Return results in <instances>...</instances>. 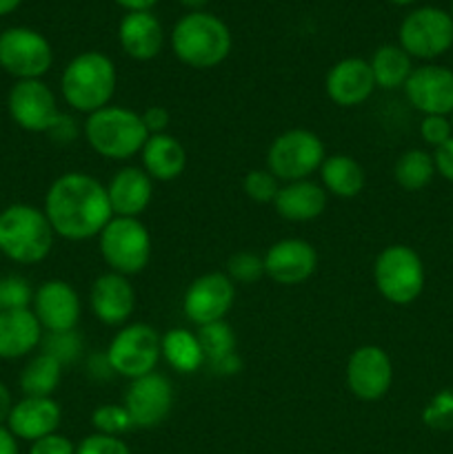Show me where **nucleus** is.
Listing matches in <instances>:
<instances>
[{"instance_id":"1","label":"nucleus","mask_w":453,"mask_h":454,"mask_svg":"<svg viewBox=\"0 0 453 454\" xmlns=\"http://www.w3.org/2000/svg\"><path fill=\"white\" fill-rule=\"evenodd\" d=\"M43 211L53 233L69 242L98 238L114 217L107 184L80 171L62 173L49 184Z\"/></svg>"},{"instance_id":"2","label":"nucleus","mask_w":453,"mask_h":454,"mask_svg":"<svg viewBox=\"0 0 453 454\" xmlns=\"http://www.w3.org/2000/svg\"><path fill=\"white\" fill-rule=\"evenodd\" d=\"M231 29L209 12H187L171 29L173 56L191 69H213L229 58Z\"/></svg>"},{"instance_id":"3","label":"nucleus","mask_w":453,"mask_h":454,"mask_svg":"<svg viewBox=\"0 0 453 454\" xmlns=\"http://www.w3.org/2000/svg\"><path fill=\"white\" fill-rule=\"evenodd\" d=\"M118 87V69L102 51H83L71 58L60 75L62 100L78 114H96L111 105Z\"/></svg>"},{"instance_id":"4","label":"nucleus","mask_w":453,"mask_h":454,"mask_svg":"<svg viewBox=\"0 0 453 454\" xmlns=\"http://www.w3.org/2000/svg\"><path fill=\"white\" fill-rule=\"evenodd\" d=\"M53 233L43 208L9 204L0 211V253L16 264H40L53 248Z\"/></svg>"},{"instance_id":"5","label":"nucleus","mask_w":453,"mask_h":454,"mask_svg":"<svg viewBox=\"0 0 453 454\" xmlns=\"http://www.w3.org/2000/svg\"><path fill=\"white\" fill-rule=\"evenodd\" d=\"M84 137L87 145L100 158L107 160H131L145 146L147 133L142 124V115L129 106L107 105L96 114L87 115L84 122Z\"/></svg>"},{"instance_id":"6","label":"nucleus","mask_w":453,"mask_h":454,"mask_svg":"<svg viewBox=\"0 0 453 454\" xmlns=\"http://www.w3.org/2000/svg\"><path fill=\"white\" fill-rule=\"evenodd\" d=\"M373 282L389 304L409 306L425 291V262L407 244H391L373 262Z\"/></svg>"},{"instance_id":"7","label":"nucleus","mask_w":453,"mask_h":454,"mask_svg":"<svg viewBox=\"0 0 453 454\" xmlns=\"http://www.w3.org/2000/svg\"><path fill=\"white\" fill-rule=\"evenodd\" d=\"M98 248L114 273L131 278L142 273L151 260V235L140 217H111L98 235Z\"/></svg>"},{"instance_id":"8","label":"nucleus","mask_w":453,"mask_h":454,"mask_svg":"<svg viewBox=\"0 0 453 454\" xmlns=\"http://www.w3.org/2000/svg\"><path fill=\"white\" fill-rule=\"evenodd\" d=\"M327 151L318 133L309 129H289L274 137L266 151V168L282 184L298 180H311L320 171Z\"/></svg>"},{"instance_id":"9","label":"nucleus","mask_w":453,"mask_h":454,"mask_svg":"<svg viewBox=\"0 0 453 454\" xmlns=\"http://www.w3.org/2000/svg\"><path fill=\"white\" fill-rule=\"evenodd\" d=\"M398 44L416 60H435L453 47V16L440 7H416L398 27Z\"/></svg>"},{"instance_id":"10","label":"nucleus","mask_w":453,"mask_h":454,"mask_svg":"<svg viewBox=\"0 0 453 454\" xmlns=\"http://www.w3.org/2000/svg\"><path fill=\"white\" fill-rule=\"evenodd\" d=\"M158 331L149 324H124L107 348V362L111 371L129 381L155 372L163 350H160Z\"/></svg>"},{"instance_id":"11","label":"nucleus","mask_w":453,"mask_h":454,"mask_svg":"<svg viewBox=\"0 0 453 454\" xmlns=\"http://www.w3.org/2000/svg\"><path fill=\"white\" fill-rule=\"evenodd\" d=\"M52 65V43L40 31L9 27L0 34V67L16 80H43Z\"/></svg>"},{"instance_id":"12","label":"nucleus","mask_w":453,"mask_h":454,"mask_svg":"<svg viewBox=\"0 0 453 454\" xmlns=\"http://www.w3.org/2000/svg\"><path fill=\"white\" fill-rule=\"evenodd\" d=\"M7 111L29 133H52L62 118L56 93L44 80H16L7 93Z\"/></svg>"},{"instance_id":"13","label":"nucleus","mask_w":453,"mask_h":454,"mask_svg":"<svg viewBox=\"0 0 453 454\" xmlns=\"http://www.w3.org/2000/svg\"><path fill=\"white\" fill-rule=\"evenodd\" d=\"M346 388L360 402H380L393 384V362L382 346L364 344L346 362Z\"/></svg>"},{"instance_id":"14","label":"nucleus","mask_w":453,"mask_h":454,"mask_svg":"<svg viewBox=\"0 0 453 454\" xmlns=\"http://www.w3.org/2000/svg\"><path fill=\"white\" fill-rule=\"evenodd\" d=\"M234 301L235 284L231 282L229 275L222 270H211L189 284L182 300V310H185V317L200 328L225 319Z\"/></svg>"},{"instance_id":"15","label":"nucleus","mask_w":453,"mask_h":454,"mask_svg":"<svg viewBox=\"0 0 453 454\" xmlns=\"http://www.w3.org/2000/svg\"><path fill=\"white\" fill-rule=\"evenodd\" d=\"M123 406L127 408L133 428L149 430L163 424L173 408V386L160 372H149L129 384Z\"/></svg>"},{"instance_id":"16","label":"nucleus","mask_w":453,"mask_h":454,"mask_svg":"<svg viewBox=\"0 0 453 454\" xmlns=\"http://www.w3.org/2000/svg\"><path fill=\"white\" fill-rule=\"evenodd\" d=\"M31 310L44 333H67L78 326L83 301L65 279H47L34 291Z\"/></svg>"},{"instance_id":"17","label":"nucleus","mask_w":453,"mask_h":454,"mask_svg":"<svg viewBox=\"0 0 453 454\" xmlns=\"http://www.w3.org/2000/svg\"><path fill=\"white\" fill-rule=\"evenodd\" d=\"M409 105L422 115H449L453 111V69L442 65L413 67L404 82Z\"/></svg>"},{"instance_id":"18","label":"nucleus","mask_w":453,"mask_h":454,"mask_svg":"<svg viewBox=\"0 0 453 454\" xmlns=\"http://www.w3.org/2000/svg\"><path fill=\"white\" fill-rule=\"evenodd\" d=\"M265 275L280 286H298L314 278L318 253L302 238L278 239L265 253Z\"/></svg>"},{"instance_id":"19","label":"nucleus","mask_w":453,"mask_h":454,"mask_svg":"<svg viewBox=\"0 0 453 454\" xmlns=\"http://www.w3.org/2000/svg\"><path fill=\"white\" fill-rule=\"evenodd\" d=\"M376 80L369 60L358 56L342 58L324 75V91L333 105L342 109L360 106L376 91Z\"/></svg>"},{"instance_id":"20","label":"nucleus","mask_w":453,"mask_h":454,"mask_svg":"<svg viewBox=\"0 0 453 454\" xmlns=\"http://www.w3.org/2000/svg\"><path fill=\"white\" fill-rule=\"evenodd\" d=\"M89 306L93 317L105 326H120L131 319L136 310V288L124 275L109 273L98 275L89 291Z\"/></svg>"},{"instance_id":"21","label":"nucleus","mask_w":453,"mask_h":454,"mask_svg":"<svg viewBox=\"0 0 453 454\" xmlns=\"http://www.w3.org/2000/svg\"><path fill=\"white\" fill-rule=\"evenodd\" d=\"M62 421V411L53 397H22L13 403L7 430L22 442H38L53 434Z\"/></svg>"},{"instance_id":"22","label":"nucleus","mask_w":453,"mask_h":454,"mask_svg":"<svg viewBox=\"0 0 453 454\" xmlns=\"http://www.w3.org/2000/svg\"><path fill=\"white\" fill-rule=\"evenodd\" d=\"M114 217H140L154 198V180L142 167H123L107 184Z\"/></svg>"},{"instance_id":"23","label":"nucleus","mask_w":453,"mask_h":454,"mask_svg":"<svg viewBox=\"0 0 453 454\" xmlns=\"http://www.w3.org/2000/svg\"><path fill=\"white\" fill-rule=\"evenodd\" d=\"M118 43L131 60H154L164 44L163 22L151 12H127L118 25Z\"/></svg>"},{"instance_id":"24","label":"nucleus","mask_w":453,"mask_h":454,"mask_svg":"<svg viewBox=\"0 0 453 454\" xmlns=\"http://www.w3.org/2000/svg\"><path fill=\"white\" fill-rule=\"evenodd\" d=\"M43 335V326L31 309L0 313V359L13 362L29 357L36 348H40Z\"/></svg>"},{"instance_id":"25","label":"nucleus","mask_w":453,"mask_h":454,"mask_svg":"<svg viewBox=\"0 0 453 454\" xmlns=\"http://www.w3.org/2000/svg\"><path fill=\"white\" fill-rule=\"evenodd\" d=\"M329 193L314 180L287 182L280 186L274 208L287 222H311L327 211Z\"/></svg>"},{"instance_id":"26","label":"nucleus","mask_w":453,"mask_h":454,"mask_svg":"<svg viewBox=\"0 0 453 454\" xmlns=\"http://www.w3.org/2000/svg\"><path fill=\"white\" fill-rule=\"evenodd\" d=\"M142 168L154 182H171L187 168V151L171 133H158L147 137L140 151Z\"/></svg>"},{"instance_id":"27","label":"nucleus","mask_w":453,"mask_h":454,"mask_svg":"<svg viewBox=\"0 0 453 454\" xmlns=\"http://www.w3.org/2000/svg\"><path fill=\"white\" fill-rule=\"evenodd\" d=\"M320 180H322V189L329 195L340 200L358 198L367 184V173H364L362 164L355 158L346 153H333L327 155L320 167Z\"/></svg>"},{"instance_id":"28","label":"nucleus","mask_w":453,"mask_h":454,"mask_svg":"<svg viewBox=\"0 0 453 454\" xmlns=\"http://www.w3.org/2000/svg\"><path fill=\"white\" fill-rule=\"evenodd\" d=\"M160 350L169 366L178 372H195L207 364L198 335L187 328H171L160 337Z\"/></svg>"},{"instance_id":"29","label":"nucleus","mask_w":453,"mask_h":454,"mask_svg":"<svg viewBox=\"0 0 453 454\" xmlns=\"http://www.w3.org/2000/svg\"><path fill=\"white\" fill-rule=\"evenodd\" d=\"M369 65H371L376 87L393 91V89L404 87L411 75L413 58L400 44H380L373 51Z\"/></svg>"},{"instance_id":"30","label":"nucleus","mask_w":453,"mask_h":454,"mask_svg":"<svg viewBox=\"0 0 453 454\" xmlns=\"http://www.w3.org/2000/svg\"><path fill=\"white\" fill-rule=\"evenodd\" d=\"M62 380V364L52 355L38 353L25 364L20 372V390L25 397H52Z\"/></svg>"},{"instance_id":"31","label":"nucleus","mask_w":453,"mask_h":454,"mask_svg":"<svg viewBox=\"0 0 453 454\" xmlns=\"http://www.w3.org/2000/svg\"><path fill=\"white\" fill-rule=\"evenodd\" d=\"M435 176L438 173H435L433 153H429L425 149L404 151L393 164V177L400 189L404 191L426 189Z\"/></svg>"},{"instance_id":"32","label":"nucleus","mask_w":453,"mask_h":454,"mask_svg":"<svg viewBox=\"0 0 453 454\" xmlns=\"http://www.w3.org/2000/svg\"><path fill=\"white\" fill-rule=\"evenodd\" d=\"M195 335H198L200 346H203V353L204 357H207V364L235 353L234 328H231L225 319L207 324V326H200Z\"/></svg>"},{"instance_id":"33","label":"nucleus","mask_w":453,"mask_h":454,"mask_svg":"<svg viewBox=\"0 0 453 454\" xmlns=\"http://www.w3.org/2000/svg\"><path fill=\"white\" fill-rule=\"evenodd\" d=\"M91 426L96 433L109 434V437H123L124 433L133 430V421L123 403L98 406L91 415Z\"/></svg>"},{"instance_id":"34","label":"nucleus","mask_w":453,"mask_h":454,"mask_svg":"<svg viewBox=\"0 0 453 454\" xmlns=\"http://www.w3.org/2000/svg\"><path fill=\"white\" fill-rule=\"evenodd\" d=\"M34 288L20 275H0V313L31 309Z\"/></svg>"},{"instance_id":"35","label":"nucleus","mask_w":453,"mask_h":454,"mask_svg":"<svg viewBox=\"0 0 453 454\" xmlns=\"http://www.w3.org/2000/svg\"><path fill=\"white\" fill-rule=\"evenodd\" d=\"M40 348H43L40 353L52 355L53 359H58L65 366V364H74L83 355V340L76 331L44 333Z\"/></svg>"},{"instance_id":"36","label":"nucleus","mask_w":453,"mask_h":454,"mask_svg":"<svg viewBox=\"0 0 453 454\" xmlns=\"http://www.w3.org/2000/svg\"><path fill=\"white\" fill-rule=\"evenodd\" d=\"M280 186H282V182L269 168H251L242 180L244 195L258 204H274Z\"/></svg>"},{"instance_id":"37","label":"nucleus","mask_w":453,"mask_h":454,"mask_svg":"<svg viewBox=\"0 0 453 454\" xmlns=\"http://www.w3.org/2000/svg\"><path fill=\"white\" fill-rule=\"evenodd\" d=\"M225 273L234 284H256L265 275V260L258 253L238 251L229 257Z\"/></svg>"},{"instance_id":"38","label":"nucleus","mask_w":453,"mask_h":454,"mask_svg":"<svg viewBox=\"0 0 453 454\" xmlns=\"http://www.w3.org/2000/svg\"><path fill=\"white\" fill-rule=\"evenodd\" d=\"M76 454H131V450L120 437L93 433L76 446Z\"/></svg>"},{"instance_id":"39","label":"nucleus","mask_w":453,"mask_h":454,"mask_svg":"<svg viewBox=\"0 0 453 454\" xmlns=\"http://www.w3.org/2000/svg\"><path fill=\"white\" fill-rule=\"evenodd\" d=\"M420 136L433 149L451 140L453 129L451 122H449V115H425L420 122Z\"/></svg>"},{"instance_id":"40","label":"nucleus","mask_w":453,"mask_h":454,"mask_svg":"<svg viewBox=\"0 0 453 454\" xmlns=\"http://www.w3.org/2000/svg\"><path fill=\"white\" fill-rule=\"evenodd\" d=\"M431 428H453V397H438L425 412Z\"/></svg>"},{"instance_id":"41","label":"nucleus","mask_w":453,"mask_h":454,"mask_svg":"<svg viewBox=\"0 0 453 454\" xmlns=\"http://www.w3.org/2000/svg\"><path fill=\"white\" fill-rule=\"evenodd\" d=\"M29 454H76V446L67 437L53 433L31 443Z\"/></svg>"},{"instance_id":"42","label":"nucleus","mask_w":453,"mask_h":454,"mask_svg":"<svg viewBox=\"0 0 453 454\" xmlns=\"http://www.w3.org/2000/svg\"><path fill=\"white\" fill-rule=\"evenodd\" d=\"M140 115H142V124H145V129L149 136L167 133L169 122H171V114H169V109H164V106H160V105H154V106H149V109L142 111Z\"/></svg>"},{"instance_id":"43","label":"nucleus","mask_w":453,"mask_h":454,"mask_svg":"<svg viewBox=\"0 0 453 454\" xmlns=\"http://www.w3.org/2000/svg\"><path fill=\"white\" fill-rule=\"evenodd\" d=\"M433 162L435 173L447 182H453V137L433 151Z\"/></svg>"},{"instance_id":"44","label":"nucleus","mask_w":453,"mask_h":454,"mask_svg":"<svg viewBox=\"0 0 453 454\" xmlns=\"http://www.w3.org/2000/svg\"><path fill=\"white\" fill-rule=\"evenodd\" d=\"M209 366H211L213 372H218V375H235V372L240 371V357L235 353L226 355V357L211 362Z\"/></svg>"},{"instance_id":"45","label":"nucleus","mask_w":453,"mask_h":454,"mask_svg":"<svg viewBox=\"0 0 453 454\" xmlns=\"http://www.w3.org/2000/svg\"><path fill=\"white\" fill-rule=\"evenodd\" d=\"M13 397H12V390L0 381V426H7L9 415H12V408H13Z\"/></svg>"},{"instance_id":"46","label":"nucleus","mask_w":453,"mask_h":454,"mask_svg":"<svg viewBox=\"0 0 453 454\" xmlns=\"http://www.w3.org/2000/svg\"><path fill=\"white\" fill-rule=\"evenodd\" d=\"M114 3L124 12H151V7H155L160 0H114Z\"/></svg>"},{"instance_id":"47","label":"nucleus","mask_w":453,"mask_h":454,"mask_svg":"<svg viewBox=\"0 0 453 454\" xmlns=\"http://www.w3.org/2000/svg\"><path fill=\"white\" fill-rule=\"evenodd\" d=\"M0 454H18V439L7 430V426H0Z\"/></svg>"},{"instance_id":"48","label":"nucleus","mask_w":453,"mask_h":454,"mask_svg":"<svg viewBox=\"0 0 453 454\" xmlns=\"http://www.w3.org/2000/svg\"><path fill=\"white\" fill-rule=\"evenodd\" d=\"M22 0H0V18L3 16H9V13L16 12L18 7H20Z\"/></svg>"},{"instance_id":"49","label":"nucleus","mask_w":453,"mask_h":454,"mask_svg":"<svg viewBox=\"0 0 453 454\" xmlns=\"http://www.w3.org/2000/svg\"><path fill=\"white\" fill-rule=\"evenodd\" d=\"M178 3H180L182 7L189 9V12H203V7L209 0H178Z\"/></svg>"},{"instance_id":"50","label":"nucleus","mask_w":453,"mask_h":454,"mask_svg":"<svg viewBox=\"0 0 453 454\" xmlns=\"http://www.w3.org/2000/svg\"><path fill=\"white\" fill-rule=\"evenodd\" d=\"M391 4H398V7H409V4L417 3V0H389Z\"/></svg>"},{"instance_id":"51","label":"nucleus","mask_w":453,"mask_h":454,"mask_svg":"<svg viewBox=\"0 0 453 454\" xmlns=\"http://www.w3.org/2000/svg\"><path fill=\"white\" fill-rule=\"evenodd\" d=\"M449 122H451V129H453V111H451V114H449Z\"/></svg>"},{"instance_id":"52","label":"nucleus","mask_w":453,"mask_h":454,"mask_svg":"<svg viewBox=\"0 0 453 454\" xmlns=\"http://www.w3.org/2000/svg\"><path fill=\"white\" fill-rule=\"evenodd\" d=\"M451 16H453V0H451Z\"/></svg>"}]
</instances>
